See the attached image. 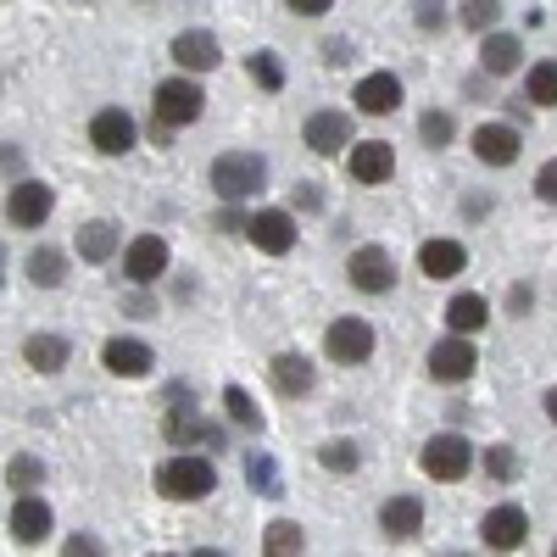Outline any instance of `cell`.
Instances as JSON below:
<instances>
[{"label": "cell", "mask_w": 557, "mask_h": 557, "mask_svg": "<svg viewBox=\"0 0 557 557\" xmlns=\"http://www.w3.org/2000/svg\"><path fill=\"white\" fill-rule=\"evenodd\" d=\"M157 491H162L168 502H201V496H212V491H218L212 457H201V451H178V457H168L162 469H157Z\"/></svg>", "instance_id": "obj_1"}, {"label": "cell", "mask_w": 557, "mask_h": 557, "mask_svg": "<svg viewBox=\"0 0 557 557\" xmlns=\"http://www.w3.org/2000/svg\"><path fill=\"white\" fill-rule=\"evenodd\" d=\"M268 184V162L262 157H251V151H223L218 162H212V190L228 201V207H240V201H251L257 190Z\"/></svg>", "instance_id": "obj_2"}, {"label": "cell", "mask_w": 557, "mask_h": 557, "mask_svg": "<svg viewBox=\"0 0 557 557\" xmlns=\"http://www.w3.org/2000/svg\"><path fill=\"white\" fill-rule=\"evenodd\" d=\"M151 107H157V123H162V128H184V123H196V117L207 112V96H201L196 78H162L157 96H151Z\"/></svg>", "instance_id": "obj_3"}, {"label": "cell", "mask_w": 557, "mask_h": 557, "mask_svg": "<svg viewBox=\"0 0 557 557\" xmlns=\"http://www.w3.org/2000/svg\"><path fill=\"white\" fill-rule=\"evenodd\" d=\"M418 469H424L430 480H441V485H451V480H462L474 469V446L462 435H435V441H424V451H418Z\"/></svg>", "instance_id": "obj_4"}, {"label": "cell", "mask_w": 557, "mask_h": 557, "mask_svg": "<svg viewBox=\"0 0 557 557\" xmlns=\"http://www.w3.org/2000/svg\"><path fill=\"white\" fill-rule=\"evenodd\" d=\"M480 535H485L491 552H519L524 535H530V513H524L519 502H496L491 513L480 519Z\"/></svg>", "instance_id": "obj_5"}, {"label": "cell", "mask_w": 557, "mask_h": 557, "mask_svg": "<svg viewBox=\"0 0 557 557\" xmlns=\"http://www.w3.org/2000/svg\"><path fill=\"white\" fill-rule=\"evenodd\" d=\"M346 278H351L362 296H385V290L396 285V257H391L385 246H362V251H351Z\"/></svg>", "instance_id": "obj_6"}, {"label": "cell", "mask_w": 557, "mask_h": 557, "mask_svg": "<svg viewBox=\"0 0 557 557\" xmlns=\"http://www.w3.org/2000/svg\"><path fill=\"white\" fill-rule=\"evenodd\" d=\"M323 351L335 362H368L374 357V323L368 318H335L330 335H323Z\"/></svg>", "instance_id": "obj_7"}, {"label": "cell", "mask_w": 557, "mask_h": 557, "mask_svg": "<svg viewBox=\"0 0 557 557\" xmlns=\"http://www.w3.org/2000/svg\"><path fill=\"white\" fill-rule=\"evenodd\" d=\"M480 368V351H474V341H457V335H446V341H435L430 346V380H441V385H462Z\"/></svg>", "instance_id": "obj_8"}, {"label": "cell", "mask_w": 557, "mask_h": 557, "mask_svg": "<svg viewBox=\"0 0 557 557\" xmlns=\"http://www.w3.org/2000/svg\"><path fill=\"white\" fill-rule=\"evenodd\" d=\"M51 207H57V190H51V184H39V178H17L12 196H7V218L17 228H39L45 218H51Z\"/></svg>", "instance_id": "obj_9"}, {"label": "cell", "mask_w": 557, "mask_h": 557, "mask_svg": "<svg viewBox=\"0 0 557 557\" xmlns=\"http://www.w3.org/2000/svg\"><path fill=\"white\" fill-rule=\"evenodd\" d=\"M246 240H251L257 251H268V257H285V251L296 246V218L278 212V207L251 212V218H246Z\"/></svg>", "instance_id": "obj_10"}, {"label": "cell", "mask_w": 557, "mask_h": 557, "mask_svg": "<svg viewBox=\"0 0 557 557\" xmlns=\"http://www.w3.org/2000/svg\"><path fill=\"white\" fill-rule=\"evenodd\" d=\"M123 273L134 278V285H157V278L168 273V240L162 235H134L128 251H123Z\"/></svg>", "instance_id": "obj_11"}, {"label": "cell", "mask_w": 557, "mask_h": 557, "mask_svg": "<svg viewBox=\"0 0 557 557\" xmlns=\"http://www.w3.org/2000/svg\"><path fill=\"white\" fill-rule=\"evenodd\" d=\"M307 151H318V157H341V151H351L357 139H351V117L346 112H312L307 117Z\"/></svg>", "instance_id": "obj_12"}, {"label": "cell", "mask_w": 557, "mask_h": 557, "mask_svg": "<svg viewBox=\"0 0 557 557\" xmlns=\"http://www.w3.org/2000/svg\"><path fill=\"white\" fill-rule=\"evenodd\" d=\"M101 362L112 368L117 380H146L151 368H157L151 346H146V341H134V335H112V341L101 346Z\"/></svg>", "instance_id": "obj_13"}, {"label": "cell", "mask_w": 557, "mask_h": 557, "mask_svg": "<svg viewBox=\"0 0 557 557\" xmlns=\"http://www.w3.org/2000/svg\"><path fill=\"white\" fill-rule=\"evenodd\" d=\"M351 178L357 184H385L396 173V151H391V139H357L351 157H346Z\"/></svg>", "instance_id": "obj_14"}, {"label": "cell", "mask_w": 557, "mask_h": 557, "mask_svg": "<svg viewBox=\"0 0 557 557\" xmlns=\"http://www.w3.org/2000/svg\"><path fill=\"white\" fill-rule=\"evenodd\" d=\"M89 146H96L101 157H123V151L134 146V117H128L123 107L96 112V117H89Z\"/></svg>", "instance_id": "obj_15"}, {"label": "cell", "mask_w": 557, "mask_h": 557, "mask_svg": "<svg viewBox=\"0 0 557 557\" xmlns=\"http://www.w3.org/2000/svg\"><path fill=\"white\" fill-rule=\"evenodd\" d=\"M519 146H524V139H519L513 123H480L474 128V157L491 162V168H513L519 162Z\"/></svg>", "instance_id": "obj_16"}, {"label": "cell", "mask_w": 557, "mask_h": 557, "mask_svg": "<svg viewBox=\"0 0 557 557\" xmlns=\"http://www.w3.org/2000/svg\"><path fill=\"white\" fill-rule=\"evenodd\" d=\"M173 62H178L184 73H212V67L223 62V51H218V39H212L207 28H184V34L173 39Z\"/></svg>", "instance_id": "obj_17"}, {"label": "cell", "mask_w": 557, "mask_h": 557, "mask_svg": "<svg viewBox=\"0 0 557 557\" xmlns=\"http://www.w3.org/2000/svg\"><path fill=\"white\" fill-rule=\"evenodd\" d=\"M351 101H357L362 117H385V112L401 107V78H396V73H368V78L357 84Z\"/></svg>", "instance_id": "obj_18"}, {"label": "cell", "mask_w": 557, "mask_h": 557, "mask_svg": "<svg viewBox=\"0 0 557 557\" xmlns=\"http://www.w3.org/2000/svg\"><path fill=\"white\" fill-rule=\"evenodd\" d=\"M268 380H273V391H278V396H307V391L318 385L312 357H307V351H278V357H273V368H268Z\"/></svg>", "instance_id": "obj_19"}, {"label": "cell", "mask_w": 557, "mask_h": 557, "mask_svg": "<svg viewBox=\"0 0 557 557\" xmlns=\"http://www.w3.org/2000/svg\"><path fill=\"white\" fill-rule=\"evenodd\" d=\"M162 435H168L173 446H201V451H218V446H223V430L212 424V418H196V412L162 418Z\"/></svg>", "instance_id": "obj_20"}, {"label": "cell", "mask_w": 557, "mask_h": 557, "mask_svg": "<svg viewBox=\"0 0 557 557\" xmlns=\"http://www.w3.org/2000/svg\"><path fill=\"white\" fill-rule=\"evenodd\" d=\"M12 535H17V546H39L45 535H51V502L17 496L12 502Z\"/></svg>", "instance_id": "obj_21"}, {"label": "cell", "mask_w": 557, "mask_h": 557, "mask_svg": "<svg viewBox=\"0 0 557 557\" xmlns=\"http://www.w3.org/2000/svg\"><path fill=\"white\" fill-rule=\"evenodd\" d=\"M446 323H451V335L457 341H474L485 323H491V307H485V296L480 290H462V296H451L446 301Z\"/></svg>", "instance_id": "obj_22"}, {"label": "cell", "mask_w": 557, "mask_h": 557, "mask_svg": "<svg viewBox=\"0 0 557 557\" xmlns=\"http://www.w3.org/2000/svg\"><path fill=\"white\" fill-rule=\"evenodd\" d=\"M380 530L396 535V541L418 535V530H424V502H418V496H391V502L380 507Z\"/></svg>", "instance_id": "obj_23"}, {"label": "cell", "mask_w": 557, "mask_h": 557, "mask_svg": "<svg viewBox=\"0 0 557 557\" xmlns=\"http://www.w3.org/2000/svg\"><path fill=\"white\" fill-rule=\"evenodd\" d=\"M23 362L34 368V374H62L67 368V341L62 335H28L23 341Z\"/></svg>", "instance_id": "obj_24"}, {"label": "cell", "mask_w": 557, "mask_h": 557, "mask_svg": "<svg viewBox=\"0 0 557 557\" xmlns=\"http://www.w3.org/2000/svg\"><path fill=\"white\" fill-rule=\"evenodd\" d=\"M418 268H424L430 278H457L462 268H469V251H462L457 240H430L424 251H418Z\"/></svg>", "instance_id": "obj_25"}, {"label": "cell", "mask_w": 557, "mask_h": 557, "mask_svg": "<svg viewBox=\"0 0 557 557\" xmlns=\"http://www.w3.org/2000/svg\"><path fill=\"white\" fill-rule=\"evenodd\" d=\"M117 246H123V240H117V228H112L107 218H96V223L78 228V257H84V262H112Z\"/></svg>", "instance_id": "obj_26"}, {"label": "cell", "mask_w": 557, "mask_h": 557, "mask_svg": "<svg viewBox=\"0 0 557 557\" xmlns=\"http://www.w3.org/2000/svg\"><path fill=\"white\" fill-rule=\"evenodd\" d=\"M480 62H485V73H513L519 62H524V45H519V34H491L485 45H480Z\"/></svg>", "instance_id": "obj_27"}, {"label": "cell", "mask_w": 557, "mask_h": 557, "mask_svg": "<svg viewBox=\"0 0 557 557\" xmlns=\"http://www.w3.org/2000/svg\"><path fill=\"white\" fill-rule=\"evenodd\" d=\"M23 268H28V278H34L39 290H57L62 278H67V257H62V251H51V246H34Z\"/></svg>", "instance_id": "obj_28"}, {"label": "cell", "mask_w": 557, "mask_h": 557, "mask_svg": "<svg viewBox=\"0 0 557 557\" xmlns=\"http://www.w3.org/2000/svg\"><path fill=\"white\" fill-rule=\"evenodd\" d=\"M301 552H307L301 524H290V519H273V524L262 530V557H301Z\"/></svg>", "instance_id": "obj_29"}, {"label": "cell", "mask_w": 557, "mask_h": 557, "mask_svg": "<svg viewBox=\"0 0 557 557\" xmlns=\"http://www.w3.org/2000/svg\"><path fill=\"white\" fill-rule=\"evenodd\" d=\"M524 101L535 107H557V62H535L524 78Z\"/></svg>", "instance_id": "obj_30"}, {"label": "cell", "mask_w": 557, "mask_h": 557, "mask_svg": "<svg viewBox=\"0 0 557 557\" xmlns=\"http://www.w3.org/2000/svg\"><path fill=\"white\" fill-rule=\"evenodd\" d=\"M39 480H45V462H39V457H12L7 485H12L17 496H39Z\"/></svg>", "instance_id": "obj_31"}, {"label": "cell", "mask_w": 557, "mask_h": 557, "mask_svg": "<svg viewBox=\"0 0 557 557\" xmlns=\"http://www.w3.org/2000/svg\"><path fill=\"white\" fill-rule=\"evenodd\" d=\"M418 134H424V146L430 151H441V146H451V134H457V123H451V112H424V117H418Z\"/></svg>", "instance_id": "obj_32"}, {"label": "cell", "mask_w": 557, "mask_h": 557, "mask_svg": "<svg viewBox=\"0 0 557 557\" xmlns=\"http://www.w3.org/2000/svg\"><path fill=\"white\" fill-rule=\"evenodd\" d=\"M318 462H323V469H330V474H351L362 457H357V446H351V441H323Z\"/></svg>", "instance_id": "obj_33"}, {"label": "cell", "mask_w": 557, "mask_h": 557, "mask_svg": "<svg viewBox=\"0 0 557 557\" xmlns=\"http://www.w3.org/2000/svg\"><path fill=\"white\" fill-rule=\"evenodd\" d=\"M223 407H228V418H235V424H246V430H262V412H257V401H251L240 385H228V391H223Z\"/></svg>", "instance_id": "obj_34"}, {"label": "cell", "mask_w": 557, "mask_h": 557, "mask_svg": "<svg viewBox=\"0 0 557 557\" xmlns=\"http://www.w3.org/2000/svg\"><path fill=\"white\" fill-rule=\"evenodd\" d=\"M251 78L268 89V96H278V89H285V67H278L273 51H257V57H251Z\"/></svg>", "instance_id": "obj_35"}, {"label": "cell", "mask_w": 557, "mask_h": 557, "mask_svg": "<svg viewBox=\"0 0 557 557\" xmlns=\"http://www.w3.org/2000/svg\"><path fill=\"white\" fill-rule=\"evenodd\" d=\"M485 474L491 480H519V451L513 446H491L485 451Z\"/></svg>", "instance_id": "obj_36"}, {"label": "cell", "mask_w": 557, "mask_h": 557, "mask_svg": "<svg viewBox=\"0 0 557 557\" xmlns=\"http://www.w3.org/2000/svg\"><path fill=\"white\" fill-rule=\"evenodd\" d=\"M457 12H462V28H474V34H480V28H491V23L502 17L496 0H469V7H457Z\"/></svg>", "instance_id": "obj_37"}, {"label": "cell", "mask_w": 557, "mask_h": 557, "mask_svg": "<svg viewBox=\"0 0 557 557\" xmlns=\"http://www.w3.org/2000/svg\"><path fill=\"white\" fill-rule=\"evenodd\" d=\"M246 480L257 485V491H278V474H273V457H246Z\"/></svg>", "instance_id": "obj_38"}, {"label": "cell", "mask_w": 557, "mask_h": 557, "mask_svg": "<svg viewBox=\"0 0 557 557\" xmlns=\"http://www.w3.org/2000/svg\"><path fill=\"white\" fill-rule=\"evenodd\" d=\"M535 196H541V201H552V207H557V162H546V168H541V173H535Z\"/></svg>", "instance_id": "obj_39"}, {"label": "cell", "mask_w": 557, "mask_h": 557, "mask_svg": "<svg viewBox=\"0 0 557 557\" xmlns=\"http://www.w3.org/2000/svg\"><path fill=\"white\" fill-rule=\"evenodd\" d=\"M62 557H107V552H101V541H96V535H73V541L62 546Z\"/></svg>", "instance_id": "obj_40"}, {"label": "cell", "mask_w": 557, "mask_h": 557, "mask_svg": "<svg viewBox=\"0 0 557 557\" xmlns=\"http://www.w3.org/2000/svg\"><path fill=\"white\" fill-rule=\"evenodd\" d=\"M323 62H330V67H346V62H351V45H346V39H330V45H323Z\"/></svg>", "instance_id": "obj_41"}, {"label": "cell", "mask_w": 557, "mask_h": 557, "mask_svg": "<svg viewBox=\"0 0 557 557\" xmlns=\"http://www.w3.org/2000/svg\"><path fill=\"white\" fill-rule=\"evenodd\" d=\"M507 307H513V312H530V307H535V290H530V285H513V290H507Z\"/></svg>", "instance_id": "obj_42"}, {"label": "cell", "mask_w": 557, "mask_h": 557, "mask_svg": "<svg viewBox=\"0 0 557 557\" xmlns=\"http://www.w3.org/2000/svg\"><path fill=\"white\" fill-rule=\"evenodd\" d=\"M290 12L296 17H323V12H330V0H290Z\"/></svg>", "instance_id": "obj_43"}, {"label": "cell", "mask_w": 557, "mask_h": 557, "mask_svg": "<svg viewBox=\"0 0 557 557\" xmlns=\"http://www.w3.org/2000/svg\"><path fill=\"white\" fill-rule=\"evenodd\" d=\"M441 23H446L441 7H418V28H441Z\"/></svg>", "instance_id": "obj_44"}, {"label": "cell", "mask_w": 557, "mask_h": 557, "mask_svg": "<svg viewBox=\"0 0 557 557\" xmlns=\"http://www.w3.org/2000/svg\"><path fill=\"white\" fill-rule=\"evenodd\" d=\"M296 207H307V212L318 207V184H296Z\"/></svg>", "instance_id": "obj_45"}, {"label": "cell", "mask_w": 557, "mask_h": 557, "mask_svg": "<svg viewBox=\"0 0 557 557\" xmlns=\"http://www.w3.org/2000/svg\"><path fill=\"white\" fill-rule=\"evenodd\" d=\"M507 117H513V123H530V107H524V96H519V101H507Z\"/></svg>", "instance_id": "obj_46"}, {"label": "cell", "mask_w": 557, "mask_h": 557, "mask_svg": "<svg viewBox=\"0 0 557 557\" xmlns=\"http://www.w3.org/2000/svg\"><path fill=\"white\" fill-rule=\"evenodd\" d=\"M17 162H23L17 151H0V173H17Z\"/></svg>", "instance_id": "obj_47"}, {"label": "cell", "mask_w": 557, "mask_h": 557, "mask_svg": "<svg viewBox=\"0 0 557 557\" xmlns=\"http://www.w3.org/2000/svg\"><path fill=\"white\" fill-rule=\"evenodd\" d=\"M546 418H552V424H557V385L546 391Z\"/></svg>", "instance_id": "obj_48"}, {"label": "cell", "mask_w": 557, "mask_h": 557, "mask_svg": "<svg viewBox=\"0 0 557 557\" xmlns=\"http://www.w3.org/2000/svg\"><path fill=\"white\" fill-rule=\"evenodd\" d=\"M190 557H223V552H212V546H196V552H190Z\"/></svg>", "instance_id": "obj_49"}, {"label": "cell", "mask_w": 557, "mask_h": 557, "mask_svg": "<svg viewBox=\"0 0 557 557\" xmlns=\"http://www.w3.org/2000/svg\"><path fill=\"white\" fill-rule=\"evenodd\" d=\"M157 557H173V552H157Z\"/></svg>", "instance_id": "obj_50"}, {"label": "cell", "mask_w": 557, "mask_h": 557, "mask_svg": "<svg viewBox=\"0 0 557 557\" xmlns=\"http://www.w3.org/2000/svg\"><path fill=\"white\" fill-rule=\"evenodd\" d=\"M552 557H557V546H552Z\"/></svg>", "instance_id": "obj_51"}]
</instances>
